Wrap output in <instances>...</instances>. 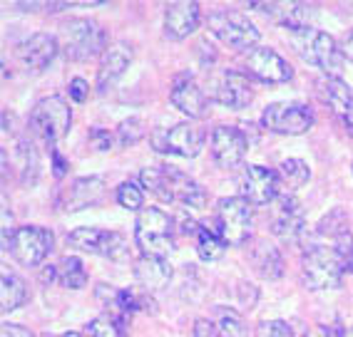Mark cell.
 <instances>
[{"label":"cell","mask_w":353,"mask_h":337,"mask_svg":"<svg viewBox=\"0 0 353 337\" xmlns=\"http://www.w3.org/2000/svg\"><path fill=\"white\" fill-rule=\"evenodd\" d=\"M142 188H150L164 204H179L184 208H204L207 206V191L174 166H147L139 174Z\"/></svg>","instance_id":"6da1fadb"},{"label":"cell","mask_w":353,"mask_h":337,"mask_svg":"<svg viewBox=\"0 0 353 337\" xmlns=\"http://www.w3.org/2000/svg\"><path fill=\"white\" fill-rule=\"evenodd\" d=\"M172 219L159 208H142L134 221V243L145 258H167L174 250Z\"/></svg>","instance_id":"7a4b0ae2"},{"label":"cell","mask_w":353,"mask_h":337,"mask_svg":"<svg viewBox=\"0 0 353 337\" xmlns=\"http://www.w3.org/2000/svg\"><path fill=\"white\" fill-rule=\"evenodd\" d=\"M63 52L72 63H85L108 50V32L97 25L95 20L75 18L63 25Z\"/></svg>","instance_id":"3957f363"},{"label":"cell","mask_w":353,"mask_h":337,"mask_svg":"<svg viewBox=\"0 0 353 337\" xmlns=\"http://www.w3.org/2000/svg\"><path fill=\"white\" fill-rule=\"evenodd\" d=\"M291 40H294V47L306 63L323 69L326 77H339L341 67H343V52L328 32L309 28V30L291 32Z\"/></svg>","instance_id":"277c9868"},{"label":"cell","mask_w":353,"mask_h":337,"mask_svg":"<svg viewBox=\"0 0 353 337\" xmlns=\"http://www.w3.org/2000/svg\"><path fill=\"white\" fill-rule=\"evenodd\" d=\"M303 283L309 290H331L341 285L343 278V261H341L339 250L328 248V246H311L303 250Z\"/></svg>","instance_id":"5b68a950"},{"label":"cell","mask_w":353,"mask_h":337,"mask_svg":"<svg viewBox=\"0 0 353 337\" xmlns=\"http://www.w3.org/2000/svg\"><path fill=\"white\" fill-rule=\"evenodd\" d=\"M254 213L244 196L221 199L216 206V233L227 246H244L252 236Z\"/></svg>","instance_id":"8992f818"},{"label":"cell","mask_w":353,"mask_h":337,"mask_svg":"<svg viewBox=\"0 0 353 337\" xmlns=\"http://www.w3.org/2000/svg\"><path fill=\"white\" fill-rule=\"evenodd\" d=\"M209 30L214 32L221 43L236 52H252L259 43V30L244 13L236 10H216L209 15Z\"/></svg>","instance_id":"52a82bcc"},{"label":"cell","mask_w":353,"mask_h":337,"mask_svg":"<svg viewBox=\"0 0 353 337\" xmlns=\"http://www.w3.org/2000/svg\"><path fill=\"white\" fill-rule=\"evenodd\" d=\"M30 124L43 137L45 144H55L70 131L72 109H70L63 97L52 94V97H45V100H40L38 105L32 107Z\"/></svg>","instance_id":"ba28073f"},{"label":"cell","mask_w":353,"mask_h":337,"mask_svg":"<svg viewBox=\"0 0 353 337\" xmlns=\"http://www.w3.org/2000/svg\"><path fill=\"white\" fill-rule=\"evenodd\" d=\"M314 112L311 107L301 105V102H274L264 109L261 114V124L264 129L274 131V134H306L314 127Z\"/></svg>","instance_id":"9c48e42d"},{"label":"cell","mask_w":353,"mask_h":337,"mask_svg":"<svg viewBox=\"0 0 353 337\" xmlns=\"http://www.w3.org/2000/svg\"><path fill=\"white\" fill-rule=\"evenodd\" d=\"M52 243H55L52 231L43 228V226H23V228L15 231L13 241H10V253H13V258L20 265L35 268L48 258V253L52 250Z\"/></svg>","instance_id":"30bf717a"},{"label":"cell","mask_w":353,"mask_h":337,"mask_svg":"<svg viewBox=\"0 0 353 337\" xmlns=\"http://www.w3.org/2000/svg\"><path fill=\"white\" fill-rule=\"evenodd\" d=\"M152 146L162 154L184 156V159H194L204 146V131L196 124L182 122L174 124L172 129H157L152 134Z\"/></svg>","instance_id":"8fae6325"},{"label":"cell","mask_w":353,"mask_h":337,"mask_svg":"<svg viewBox=\"0 0 353 337\" xmlns=\"http://www.w3.org/2000/svg\"><path fill=\"white\" fill-rule=\"evenodd\" d=\"M68 243L85 253H95L105 258H122L127 253V238L117 231H102L95 226H80L68 233Z\"/></svg>","instance_id":"7c38bea8"},{"label":"cell","mask_w":353,"mask_h":337,"mask_svg":"<svg viewBox=\"0 0 353 337\" xmlns=\"http://www.w3.org/2000/svg\"><path fill=\"white\" fill-rule=\"evenodd\" d=\"M239 186L241 196L252 206H269V204H274L279 199V191H281V182H279L276 171L259 166V164H252V166L244 168Z\"/></svg>","instance_id":"4fadbf2b"},{"label":"cell","mask_w":353,"mask_h":337,"mask_svg":"<svg viewBox=\"0 0 353 337\" xmlns=\"http://www.w3.org/2000/svg\"><path fill=\"white\" fill-rule=\"evenodd\" d=\"M244 67L249 75L266 82V85H281V82H289L294 77L291 65L272 47H254L252 52H246Z\"/></svg>","instance_id":"5bb4252c"},{"label":"cell","mask_w":353,"mask_h":337,"mask_svg":"<svg viewBox=\"0 0 353 337\" xmlns=\"http://www.w3.org/2000/svg\"><path fill=\"white\" fill-rule=\"evenodd\" d=\"M249 142H246L244 131L236 127L221 124L212 131V156L221 168H234L244 162Z\"/></svg>","instance_id":"9a60e30c"},{"label":"cell","mask_w":353,"mask_h":337,"mask_svg":"<svg viewBox=\"0 0 353 337\" xmlns=\"http://www.w3.org/2000/svg\"><path fill=\"white\" fill-rule=\"evenodd\" d=\"M212 97H214L219 105L229 107V109H244L249 107V102L254 100L252 92V82L244 72H236V69H224L219 77L212 85Z\"/></svg>","instance_id":"2e32d148"},{"label":"cell","mask_w":353,"mask_h":337,"mask_svg":"<svg viewBox=\"0 0 353 337\" xmlns=\"http://www.w3.org/2000/svg\"><path fill=\"white\" fill-rule=\"evenodd\" d=\"M105 196V182L100 176H82L75 179L68 188L60 191V199H57V206L63 211H82V208L97 206Z\"/></svg>","instance_id":"e0dca14e"},{"label":"cell","mask_w":353,"mask_h":337,"mask_svg":"<svg viewBox=\"0 0 353 337\" xmlns=\"http://www.w3.org/2000/svg\"><path fill=\"white\" fill-rule=\"evenodd\" d=\"M276 206L272 211V231L284 241H299L306 228V219H303V208L294 196H279L274 201Z\"/></svg>","instance_id":"ac0fdd59"},{"label":"cell","mask_w":353,"mask_h":337,"mask_svg":"<svg viewBox=\"0 0 353 337\" xmlns=\"http://www.w3.org/2000/svg\"><path fill=\"white\" fill-rule=\"evenodd\" d=\"M199 20H202V10L196 3H190V0L170 3L164 8V35L170 40L190 38L199 28Z\"/></svg>","instance_id":"d6986e66"},{"label":"cell","mask_w":353,"mask_h":337,"mask_svg":"<svg viewBox=\"0 0 353 337\" xmlns=\"http://www.w3.org/2000/svg\"><path fill=\"white\" fill-rule=\"evenodd\" d=\"M57 50H60L57 38H52L48 32H38V35H32V38H28L26 43L20 45L18 55L20 63L26 65L30 72H43L55 60Z\"/></svg>","instance_id":"ffe728a7"},{"label":"cell","mask_w":353,"mask_h":337,"mask_svg":"<svg viewBox=\"0 0 353 337\" xmlns=\"http://www.w3.org/2000/svg\"><path fill=\"white\" fill-rule=\"evenodd\" d=\"M132 63V50L127 47L125 43H114L110 45L105 55H102L100 69H97V89L100 92H108L114 82L125 75V69Z\"/></svg>","instance_id":"44dd1931"},{"label":"cell","mask_w":353,"mask_h":337,"mask_svg":"<svg viewBox=\"0 0 353 337\" xmlns=\"http://www.w3.org/2000/svg\"><path fill=\"white\" fill-rule=\"evenodd\" d=\"M170 100L179 112L192 119H199L207 114V97H204V92L199 89V85H196L192 77H179V80L174 82V87H172V92H170Z\"/></svg>","instance_id":"7402d4cb"},{"label":"cell","mask_w":353,"mask_h":337,"mask_svg":"<svg viewBox=\"0 0 353 337\" xmlns=\"http://www.w3.org/2000/svg\"><path fill=\"white\" fill-rule=\"evenodd\" d=\"M134 278L147 293H154V290H162L172 278V265L164 258H139L134 263Z\"/></svg>","instance_id":"603a6c76"},{"label":"cell","mask_w":353,"mask_h":337,"mask_svg":"<svg viewBox=\"0 0 353 337\" xmlns=\"http://www.w3.org/2000/svg\"><path fill=\"white\" fill-rule=\"evenodd\" d=\"M319 87H321V94H323V100H326V105L331 107L341 119H346L348 112L353 109V89L348 87L341 77H323Z\"/></svg>","instance_id":"cb8c5ba5"},{"label":"cell","mask_w":353,"mask_h":337,"mask_svg":"<svg viewBox=\"0 0 353 337\" xmlns=\"http://www.w3.org/2000/svg\"><path fill=\"white\" fill-rule=\"evenodd\" d=\"M252 263H254V268H256V273L261 275V278L276 281V278L284 275V258H281V253H279L274 246L264 243V241H259L256 248H254Z\"/></svg>","instance_id":"d4e9b609"},{"label":"cell","mask_w":353,"mask_h":337,"mask_svg":"<svg viewBox=\"0 0 353 337\" xmlns=\"http://www.w3.org/2000/svg\"><path fill=\"white\" fill-rule=\"evenodd\" d=\"M28 300V285L23 278H18L10 270H3V283H0V305L3 312L18 310L23 303Z\"/></svg>","instance_id":"484cf974"},{"label":"cell","mask_w":353,"mask_h":337,"mask_svg":"<svg viewBox=\"0 0 353 337\" xmlns=\"http://www.w3.org/2000/svg\"><path fill=\"white\" fill-rule=\"evenodd\" d=\"M57 283L63 287H70V290H80V287L88 285V273H85V265H82L80 258L65 256L57 263Z\"/></svg>","instance_id":"4316f807"},{"label":"cell","mask_w":353,"mask_h":337,"mask_svg":"<svg viewBox=\"0 0 353 337\" xmlns=\"http://www.w3.org/2000/svg\"><path fill=\"white\" fill-rule=\"evenodd\" d=\"M309 176H311L309 164L301 162V159H286V162L279 166V182H281V186L289 188V191L301 188L303 184L309 182Z\"/></svg>","instance_id":"83f0119b"},{"label":"cell","mask_w":353,"mask_h":337,"mask_svg":"<svg viewBox=\"0 0 353 337\" xmlns=\"http://www.w3.org/2000/svg\"><path fill=\"white\" fill-rule=\"evenodd\" d=\"M216 335L219 337H246V320L232 307H216Z\"/></svg>","instance_id":"f1b7e54d"},{"label":"cell","mask_w":353,"mask_h":337,"mask_svg":"<svg viewBox=\"0 0 353 337\" xmlns=\"http://www.w3.org/2000/svg\"><path fill=\"white\" fill-rule=\"evenodd\" d=\"M224 250H227V243L221 241V236L216 231H209V228H199L196 233V253L199 258L207 263H214L224 256Z\"/></svg>","instance_id":"f546056e"},{"label":"cell","mask_w":353,"mask_h":337,"mask_svg":"<svg viewBox=\"0 0 353 337\" xmlns=\"http://www.w3.org/2000/svg\"><path fill=\"white\" fill-rule=\"evenodd\" d=\"M117 204L127 211H142L145 206V194L142 186H137L134 182H125L117 186Z\"/></svg>","instance_id":"4dcf8cb0"},{"label":"cell","mask_w":353,"mask_h":337,"mask_svg":"<svg viewBox=\"0 0 353 337\" xmlns=\"http://www.w3.org/2000/svg\"><path fill=\"white\" fill-rule=\"evenodd\" d=\"M20 168H23V184H35L38 182V151L28 142L20 144Z\"/></svg>","instance_id":"1f68e13d"},{"label":"cell","mask_w":353,"mask_h":337,"mask_svg":"<svg viewBox=\"0 0 353 337\" xmlns=\"http://www.w3.org/2000/svg\"><path fill=\"white\" fill-rule=\"evenodd\" d=\"M319 233L328 238H341L343 233H348V216L341 208H334V211L328 213L326 219L319 224Z\"/></svg>","instance_id":"d6a6232c"},{"label":"cell","mask_w":353,"mask_h":337,"mask_svg":"<svg viewBox=\"0 0 353 337\" xmlns=\"http://www.w3.org/2000/svg\"><path fill=\"white\" fill-rule=\"evenodd\" d=\"M256 337H303V332L286 320H264L256 327Z\"/></svg>","instance_id":"836d02e7"},{"label":"cell","mask_w":353,"mask_h":337,"mask_svg":"<svg viewBox=\"0 0 353 337\" xmlns=\"http://www.w3.org/2000/svg\"><path fill=\"white\" fill-rule=\"evenodd\" d=\"M85 337H120V327L117 320L110 315H100V318L90 320L85 327Z\"/></svg>","instance_id":"e575fe53"},{"label":"cell","mask_w":353,"mask_h":337,"mask_svg":"<svg viewBox=\"0 0 353 337\" xmlns=\"http://www.w3.org/2000/svg\"><path fill=\"white\" fill-rule=\"evenodd\" d=\"M142 137H145V124H142V119H137V117L125 119V122L117 127V139H120L122 146H127V144H137Z\"/></svg>","instance_id":"d590c367"},{"label":"cell","mask_w":353,"mask_h":337,"mask_svg":"<svg viewBox=\"0 0 353 337\" xmlns=\"http://www.w3.org/2000/svg\"><path fill=\"white\" fill-rule=\"evenodd\" d=\"M15 231L18 228H13V213L8 208V199L3 196V248L6 250H10V241H13Z\"/></svg>","instance_id":"8d00e7d4"},{"label":"cell","mask_w":353,"mask_h":337,"mask_svg":"<svg viewBox=\"0 0 353 337\" xmlns=\"http://www.w3.org/2000/svg\"><path fill=\"white\" fill-rule=\"evenodd\" d=\"M90 144H92V149H97V151H110L112 149V134L105 129H92L90 131Z\"/></svg>","instance_id":"74e56055"},{"label":"cell","mask_w":353,"mask_h":337,"mask_svg":"<svg viewBox=\"0 0 353 337\" xmlns=\"http://www.w3.org/2000/svg\"><path fill=\"white\" fill-rule=\"evenodd\" d=\"M70 89V100H75V102H85L90 97V85L82 77H75V80H70L68 85Z\"/></svg>","instance_id":"f35d334b"},{"label":"cell","mask_w":353,"mask_h":337,"mask_svg":"<svg viewBox=\"0 0 353 337\" xmlns=\"http://www.w3.org/2000/svg\"><path fill=\"white\" fill-rule=\"evenodd\" d=\"M194 337H216V325L207 318H199L194 323Z\"/></svg>","instance_id":"ab89813d"},{"label":"cell","mask_w":353,"mask_h":337,"mask_svg":"<svg viewBox=\"0 0 353 337\" xmlns=\"http://www.w3.org/2000/svg\"><path fill=\"white\" fill-rule=\"evenodd\" d=\"M0 337H32V332L26 330L23 325H10V323H6V325H3V332H0Z\"/></svg>","instance_id":"60d3db41"},{"label":"cell","mask_w":353,"mask_h":337,"mask_svg":"<svg viewBox=\"0 0 353 337\" xmlns=\"http://www.w3.org/2000/svg\"><path fill=\"white\" fill-rule=\"evenodd\" d=\"M52 168H55L57 179H63V176L68 174V162H65L63 156H60V151H55V149H52Z\"/></svg>","instance_id":"b9f144b4"},{"label":"cell","mask_w":353,"mask_h":337,"mask_svg":"<svg viewBox=\"0 0 353 337\" xmlns=\"http://www.w3.org/2000/svg\"><path fill=\"white\" fill-rule=\"evenodd\" d=\"M323 335H326V337H346L348 332H346V327L336 320V323H331V325H326V327H323Z\"/></svg>","instance_id":"7bdbcfd3"},{"label":"cell","mask_w":353,"mask_h":337,"mask_svg":"<svg viewBox=\"0 0 353 337\" xmlns=\"http://www.w3.org/2000/svg\"><path fill=\"white\" fill-rule=\"evenodd\" d=\"M341 52H343V57H346V60H351V63H353V30H351V35L343 40V45H341Z\"/></svg>","instance_id":"ee69618b"},{"label":"cell","mask_w":353,"mask_h":337,"mask_svg":"<svg viewBox=\"0 0 353 337\" xmlns=\"http://www.w3.org/2000/svg\"><path fill=\"white\" fill-rule=\"evenodd\" d=\"M343 124H346V129H348V131H351V134H353V109H351V112H348V117L343 119Z\"/></svg>","instance_id":"f6af8a7d"},{"label":"cell","mask_w":353,"mask_h":337,"mask_svg":"<svg viewBox=\"0 0 353 337\" xmlns=\"http://www.w3.org/2000/svg\"><path fill=\"white\" fill-rule=\"evenodd\" d=\"M60 337H82V335H77V332H65V335H60Z\"/></svg>","instance_id":"bcb514c9"},{"label":"cell","mask_w":353,"mask_h":337,"mask_svg":"<svg viewBox=\"0 0 353 337\" xmlns=\"http://www.w3.org/2000/svg\"><path fill=\"white\" fill-rule=\"evenodd\" d=\"M346 337H353V327H351V330H348V335Z\"/></svg>","instance_id":"7dc6e473"}]
</instances>
